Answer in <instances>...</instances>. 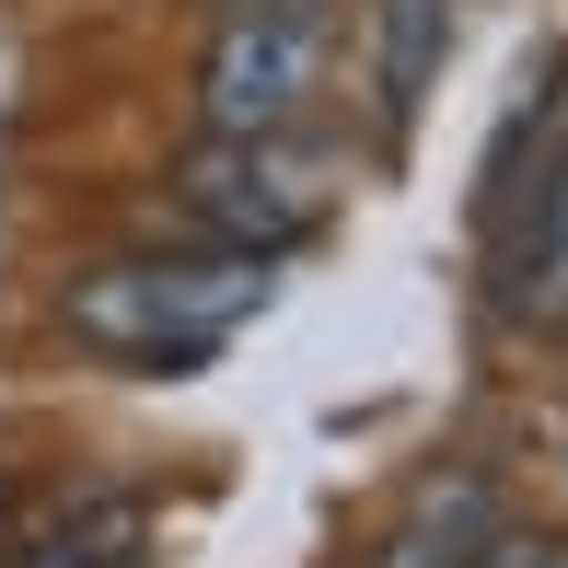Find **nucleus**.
<instances>
[{
    "mask_svg": "<svg viewBox=\"0 0 568 568\" xmlns=\"http://www.w3.org/2000/svg\"><path fill=\"white\" fill-rule=\"evenodd\" d=\"M186 221L210 232V244H255V255H278V244H302V232L325 221V163L314 151H291V128L278 140H210L186 163Z\"/></svg>",
    "mask_w": 568,
    "mask_h": 568,
    "instance_id": "obj_3",
    "label": "nucleus"
},
{
    "mask_svg": "<svg viewBox=\"0 0 568 568\" xmlns=\"http://www.w3.org/2000/svg\"><path fill=\"white\" fill-rule=\"evenodd\" d=\"M499 302L523 325H568V151L534 174L523 221H510V244H499Z\"/></svg>",
    "mask_w": 568,
    "mask_h": 568,
    "instance_id": "obj_4",
    "label": "nucleus"
},
{
    "mask_svg": "<svg viewBox=\"0 0 568 568\" xmlns=\"http://www.w3.org/2000/svg\"><path fill=\"white\" fill-rule=\"evenodd\" d=\"M221 12H244V0H221Z\"/></svg>",
    "mask_w": 568,
    "mask_h": 568,
    "instance_id": "obj_9",
    "label": "nucleus"
},
{
    "mask_svg": "<svg viewBox=\"0 0 568 568\" xmlns=\"http://www.w3.org/2000/svg\"><path fill=\"white\" fill-rule=\"evenodd\" d=\"M464 568H568V546H557V534H510V523H499Z\"/></svg>",
    "mask_w": 568,
    "mask_h": 568,
    "instance_id": "obj_8",
    "label": "nucleus"
},
{
    "mask_svg": "<svg viewBox=\"0 0 568 568\" xmlns=\"http://www.w3.org/2000/svg\"><path fill=\"white\" fill-rule=\"evenodd\" d=\"M278 291V255L197 244V255H128V267L70 278V337L128 359V372H197L232 325H255Z\"/></svg>",
    "mask_w": 568,
    "mask_h": 568,
    "instance_id": "obj_1",
    "label": "nucleus"
},
{
    "mask_svg": "<svg viewBox=\"0 0 568 568\" xmlns=\"http://www.w3.org/2000/svg\"><path fill=\"white\" fill-rule=\"evenodd\" d=\"M499 523H510V510H499V487H487V476H442V487H429V499L395 523L383 568H464Z\"/></svg>",
    "mask_w": 568,
    "mask_h": 568,
    "instance_id": "obj_5",
    "label": "nucleus"
},
{
    "mask_svg": "<svg viewBox=\"0 0 568 568\" xmlns=\"http://www.w3.org/2000/svg\"><path fill=\"white\" fill-rule=\"evenodd\" d=\"M442 36H453V0H383V128L418 116L429 70H442Z\"/></svg>",
    "mask_w": 568,
    "mask_h": 568,
    "instance_id": "obj_7",
    "label": "nucleus"
},
{
    "mask_svg": "<svg viewBox=\"0 0 568 568\" xmlns=\"http://www.w3.org/2000/svg\"><path fill=\"white\" fill-rule=\"evenodd\" d=\"M12 568H151L140 557V499H116V487L105 499H70L47 534H23Z\"/></svg>",
    "mask_w": 568,
    "mask_h": 568,
    "instance_id": "obj_6",
    "label": "nucleus"
},
{
    "mask_svg": "<svg viewBox=\"0 0 568 568\" xmlns=\"http://www.w3.org/2000/svg\"><path fill=\"white\" fill-rule=\"evenodd\" d=\"M337 59V12L325 0H244L210 47V140H278L325 93Z\"/></svg>",
    "mask_w": 568,
    "mask_h": 568,
    "instance_id": "obj_2",
    "label": "nucleus"
}]
</instances>
